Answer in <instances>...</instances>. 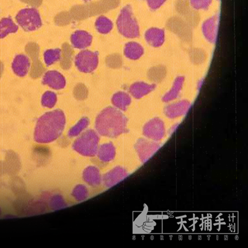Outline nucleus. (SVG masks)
<instances>
[{"label":"nucleus","instance_id":"a211bd4d","mask_svg":"<svg viewBox=\"0 0 248 248\" xmlns=\"http://www.w3.org/2000/svg\"><path fill=\"white\" fill-rule=\"evenodd\" d=\"M111 102L114 107L125 111L132 103L131 96L127 93L118 92L113 95Z\"/></svg>","mask_w":248,"mask_h":248},{"label":"nucleus","instance_id":"6e6552de","mask_svg":"<svg viewBox=\"0 0 248 248\" xmlns=\"http://www.w3.org/2000/svg\"><path fill=\"white\" fill-rule=\"evenodd\" d=\"M143 134L148 138L159 140L165 134V126L161 119L154 118L148 121L143 128Z\"/></svg>","mask_w":248,"mask_h":248},{"label":"nucleus","instance_id":"39448f33","mask_svg":"<svg viewBox=\"0 0 248 248\" xmlns=\"http://www.w3.org/2000/svg\"><path fill=\"white\" fill-rule=\"evenodd\" d=\"M16 20L26 32L39 30L43 25L39 11L34 8H24L20 10L16 16Z\"/></svg>","mask_w":248,"mask_h":248},{"label":"nucleus","instance_id":"4be33fe9","mask_svg":"<svg viewBox=\"0 0 248 248\" xmlns=\"http://www.w3.org/2000/svg\"><path fill=\"white\" fill-rule=\"evenodd\" d=\"M95 27L97 32L102 34H107L110 32L114 27L112 21L105 16L97 17L95 22Z\"/></svg>","mask_w":248,"mask_h":248},{"label":"nucleus","instance_id":"423d86ee","mask_svg":"<svg viewBox=\"0 0 248 248\" xmlns=\"http://www.w3.org/2000/svg\"><path fill=\"white\" fill-rule=\"evenodd\" d=\"M75 64L79 72L90 74L98 66V52L89 50L81 51L75 57Z\"/></svg>","mask_w":248,"mask_h":248},{"label":"nucleus","instance_id":"9b49d317","mask_svg":"<svg viewBox=\"0 0 248 248\" xmlns=\"http://www.w3.org/2000/svg\"><path fill=\"white\" fill-rule=\"evenodd\" d=\"M144 36L147 43L152 47H160L165 43V32L161 28H149L146 31Z\"/></svg>","mask_w":248,"mask_h":248},{"label":"nucleus","instance_id":"c756f323","mask_svg":"<svg viewBox=\"0 0 248 248\" xmlns=\"http://www.w3.org/2000/svg\"><path fill=\"white\" fill-rule=\"evenodd\" d=\"M84 1H91V0H84Z\"/></svg>","mask_w":248,"mask_h":248},{"label":"nucleus","instance_id":"9d476101","mask_svg":"<svg viewBox=\"0 0 248 248\" xmlns=\"http://www.w3.org/2000/svg\"><path fill=\"white\" fill-rule=\"evenodd\" d=\"M43 85L49 86L52 89L60 90L66 86V79L63 75L56 70L46 72L43 79Z\"/></svg>","mask_w":248,"mask_h":248},{"label":"nucleus","instance_id":"393cba45","mask_svg":"<svg viewBox=\"0 0 248 248\" xmlns=\"http://www.w3.org/2000/svg\"><path fill=\"white\" fill-rule=\"evenodd\" d=\"M57 101V96L56 93L48 91L44 93L42 96L41 103L44 107L48 108H54L56 105Z\"/></svg>","mask_w":248,"mask_h":248},{"label":"nucleus","instance_id":"412c9836","mask_svg":"<svg viewBox=\"0 0 248 248\" xmlns=\"http://www.w3.org/2000/svg\"><path fill=\"white\" fill-rule=\"evenodd\" d=\"M97 156L103 162H109L114 158L116 150L111 143H105L102 145L97 150Z\"/></svg>","mask_w":248,"mask_h":248},{"label":"nucleus","instance_id":"f8f14e48","mask_svg":"<svg viewBox=\"0 0 248 248\" xmlns=\"http://www.w3.org/2000/svg\"><path fill=\"white\" fill-rule=\"evenodd\" d=\"M31 68L30 59L25 55L19 54L15 57L12 63V69L15 75L24 77L28 75Z\"/></svg>","mask_w":248,"mask_h":248},{"label":"nucleus","instance_id":"cd10ccee","mask_svg":"<svg viewBox=\"0 0 248 248\" xmlns=\"http://www.w3.org/2000/svg\"><path fill=\"white\" fill-rule=\"evenodd\" d=\"M88 193V190L85 186L78 185L75 188L72 195L77 201H83L87 198Z\"/></svg>","mask_w":248,"mask_h":248},{"label":"nucleus","instance_id":"dca6fc26","mask_svg":"<svg viewBox=\"0 0 248 248\" xmlns=\"http://www.w3.org/2000/svg\"><path fill=\"white\" fill-rule=\"evenodd\" d=\"M127 172L124 168L121 167L114 168L104 176V184L106 187H111L121 182L127 176Z\"/></svg>","mask_w":248,"mask_h":248},{"label":"nucleus","instance_id":"f03ea898","mask_svg":"<svg viewBox=\"0 0 248 248\" xmlns=\"http://www.w3.org/2000/svg\"><path fill=\"white\" fill-rule=\"evenodd\" d=\"M127 118L118 108L108 107L102 110L95 121V128L101 136L116 137L127 130Z\"/></svg>","mask_w":248,"mask_h":248},{"label":"nucleus","instance_id":"20e7f679","mask_svg":"<svg viewBox=\"0 0 248 248\" xmlns=\"http://www.w3.org/2000/svg\"><path fill=\"white\" fill-rule=\"evenodd\" d=\"M99 141L97 133L93 130H88L75 140L73 148L83 156H93L98 150Z\"/></svg>","mask_w":248,"mask_h":248},{"label":"nucleus","instance_id":"6ab92c4d","mask_svg":"<svg viewBox=\"0 0 248 248\" xmlns=\"http://www.w3.org/2000/svg\"><path fill=\"white\" fill-rule=\"evenodd\" d=\"M83 178L91 186H98L101 182L100 172L97 168L89 167L84 170Z\"/></svg>","mask_w":248,"mask_h":248},{"label":"nucleus","instance_id":"7ed1b4c3","mask_svg":"<svg viewBox=\"0 0 248 248\" xmlns=\"http://www.w3.org/2000/svg\"><path fill=\"white\" fill-rule=\"evenodd\" d=\"M116 25L119 32L126 38L135 39L140 36V26L130 4L124 6L121 10Z\"/></svg>","mask_w":248,"mask_h":248},{"label":"nucleus","instance_id":"1a4fd4ad","mask_svg":"<svg viewBox=\"0 0 248 248\" xmlns=\"http://www.w3.org/2000/svg\"><path fill=\"white\" fill-rule=\"evenodd\" d=\"M191 106L189 100L183 99L166 106L164 109L165 116L170 119H176L184 116L188 112Z\"/></svg>","mask_w":248,"mask_h":248},{"label":"nucleus","instance_id":"b1692460","mask_svg":"<svg viewBox=\"0 0 248 248\" xmlns=\"http://www.w3.org/2000/svg\"><path fill=\"white\" fill-rule=\"evenodd\" d=\"M90 124L89 119L87 117H83L74 125L68 132V136L74 137L78 136L80 133L88 127Z\"/></svg>","mask_w":248,"mask_h":248},{"label":"nucleus","instance_id":"a878e982","mask_svg":"<svg viewBox=\"0 0 248 248\" xmlns=\"http://www.w3.org/2000/svg\"><path fill=\"white\" fill-rule=\"evenodd\" d=\"M213 0H189L190 6L197 11L209 10Z\"/></svg>","mask_w":248,"mask_h":248},{"label":"nucleus","instance_id":"f3484780","mask_svg":"<svg viewBox=\"0 0 248 248\" xmlns=\"http://www.w3.org/2000/svg\"><path fill=\"white\" fill-rule=\"evenodd\" d=\"M145 52L144 48L140 44L136 41H131L125 44L124 48V54L126 58L137 61L143 56Z\"/></svg>","mask_w":248,"mask_h":248},{"label":"nucleus","instance_id":"c85d7f7f","mask_svg":"<svg viewBox=\"0 0 248 248\" xmlns=\"http://www.w3.org/2000/svg\"><path fill=\"white\" fill-rule=\"evenodd\" d=\"M145 1L150 10L155 11L163 6L167 0H145Z\"/></svg>","mask_w":248,"mask_h":248},{"label":"nucleus","instance_id":"7c9ffc66","mask_svg":"<svg viewBox=\"0 0 248 248\" xmlns=\"http://www.w3.org/2000/svg\"><path fill=\"white\" fill-rule=\"evenodd\" d=\"M217 1H220V0H217Z\"/></svg>","mask_w":248,"mask_h":248},{"label":"nucleus","instance_id":"ddd939ff","mask_svg":"<svg viewBox=\"0 0 248 248\" xmlns=\"http://www.w3.org/2000/svg\"><path fill=\"white\" fill-rule=\"evenodd\" d=\"M70 41L74 48L84 49L92 45L93 36L85 31L79 30L75 31L72 35Z\"/></svg>","mask_w":248,"mask_h":248},{"label":"nucleus","instance_id":"bb28decb","mask_svg":"<svg viewBox=\"0 0 248 248\" xmlns=\"http://www.w3.org/2000/svg\"><path fill=\"white\" fill-rule=\"evenodd\" d=\"M166 71L165 68L161 66H156L150 70L148 77L154 81H160L165 78Z\"/></svg>","mask_w":248,"mask_h":248},{"label":"nucleus","instance_id":"5701e85b","mask_svg":"<svg viewBox=\"0 0 248 248\" xmlns=\"http://www.w3.org/2000/svg\"><path fill=\"white\" fill-rule=\"evenodd\" d=\"M62 50L60 48L48 49L44 54V62L46 66H50L61 59Z\"/></svg>","mask_w":248,"mask_h":248},{"label":"nucleus","instance_id":"0eeeda50","mask_svg":"<svg viewBox=\"0 0 248 248\" xmlns=\"http://www.w3.org/2000/svg\"><path fill=\"white\" fill-rule=\"evenodd\" d=\"M219 16H212L203 22L202 32L203 37L210 44L216 43L218 32Z\"/></svg>","mask_w":248,"mask_h":248},{"label":"nucleus","instance_id":"2eb2a0df","mask_svg":"<svg viewBox=\"0 0 248 248\" xmlns=\"http://www.w3.org/2000/svg\"><path fill=\"white\" fill-rule=\"evenodd\" d=\"M185 78L183 76H178L174 79L172 86L170 90L166 93L162 97V100L165 103L176 100L178 98L183 90L184 84H185Z\"/></svg>","mask_w":248,"mask_h":248},{"label":"nucleus","instance_id":"f257e3e1","mask_svg":"<svg viewBox=\"0 0 248 248\" xmlns=\"http://www.w3.org/2000/svg\"><path fill=\"white\" fill-rule=\"evenodd\" d=\"M66 124L65 114L62 110L46 112L37 122L34 139L37 142L48 143L59 138Z\"/></svg>","mask_w":248,"mask_h":248},{"label":"nucleus","instance_id":"4468645a","mask_svg":"<svg viewBox=\"0 0 248 248\" xmlns=\"http://www.w3.org/2000/svg\"><path fill=\"white\" fill-rule=\"evenodd\" d=\"M156 88L155 84L148 83L144 81H137L130 85V94L134 98L139 99L147 96Z\"/></svg>","mask_w":248,"mask_h":248},{"label":"nucleus","instance_id":"aec40b11","mask_svg":"<svg viewBox=\"0 0 248 248\" xmlns=\"http://www.w3.org/2000/svg\"><path fill=\"white\" fill-rule=\"evenodd\" d=\"M19 30L18 26L11 17H4L0 21V39H3L8 34L16 33Z\"/></svg>","mask_w":248,"mask_h":248}]
</instances>
